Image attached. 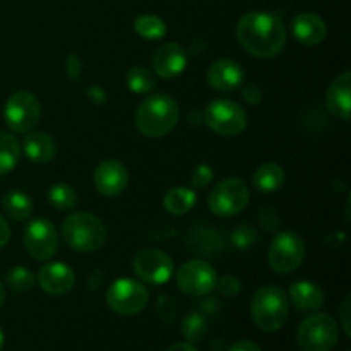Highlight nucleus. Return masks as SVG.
I'll list each match as a JSON object with an SVG mask.
<instances>
[{
    "label": "nucleus",
    "mask_w": 351,
    "mask_h": 351,
    "mask_svg": "<svg viewBox=\"0 0 351 351\" xmlns=\"http://www.w3.org/2000/svg\"><path fill=\"white\" fill-rule=\"evenodd\" d=\"M237 38L250 55L271 58L280 53L287 43V29L276 14L254 10L242 16L237 24Z\"/></svg>",
    "instance_id": "1"
},
{
    "label": "nucleus",
    "mask_w": 351,
    "mask_h": 351,
    "mask_svg": "<svg viewBox=\"0 0 351 351\" xmlns=\"http://www.w3.org/2000/svg\"><path fill=\"white\" fill-rule=\"evenodd\" d=\"M178 122V105L171 96L156 93L149 95L136 113V127L146 137H163L173 130Z\"/></svg>",
    "instance_id": "2"
},
{
    "label": "nucleus",
    "mask_w": 351,
    "mask_h": 351,
    "mask_svg": "<svg viewBox=\"0 0 351 351\" xmlns=\"http://www.w3.org/2000/svg\"><path fill=\"white\" fill-rule=\"evenodd\" d=\"M290 305L285 290L276 285H267L254 293L250 304L252 321L261 331L274 332L283 328L288 321Z\"/></svg>",
    "instance_id": "3"
},
{
    "label": "nucleus",
    "mask_w": 351,
    "mask_h": 351,
    "mask_svg": "<svg viewBox=\"0 0 351 351\" xmlns=\"http://www.w3.org/2000/svg\"><path fill=\"white\" fill-rule=\"evenodd\" d=\"M62 237L72 250L89 254L101 249L106 240V230L91 213H74L62 223Z\"/></svg>",
    "instance_id": "4"
},
{
    "label": "nucleus",
    "mask_w": 351,
    "mask_h": 351,
    "mask_svg": "<svg viewBox=\"0 0 351 351\" xmlns=\"http://www.w3.org/2000/svg\"><path fill=\"white\" fill-rule=\"evenodd\" d=\"M338 341V322L324 312L311 314L297 329V343L302 351H331Z\"/></svg>",
    "instance_id": "5"
},
{
    "label": "nucleus",
    "mask_w": 351,
    "mask_h": 351,
    "mask_svg": "<svg viewBox=\"0 0 351 351\" xmlns=\"http://www.w3.org/2000/svg\"><path fill=\"white\" fill-rule=\"evenodd\" d=\"M206 125L225 137L239 136L247 127V113L232 99H213L204 110Z\"/></svg>",
    "instance_id": "6"
},
{
    "label": "nucleus",
    "mask_w": 351,
    "mask_h": 351,
    "mask_svg": "<svg viewBox=\"0 0 351 351\" xmlns=\"http://www.w3.org/2000/svg\"><path fill=\"white\" fill-rule=\"evenodd\" d=\"M250 192L245 182L242 178H225L219 182L211 191L208 199V204L211 213H215L219 218H228L235 216L245 209L249 204Z\"/></svg>",
    "instance_id": "7"
},
{
    "label": "nucleus",
    "mask_w": 351,
    "mask_h": 351,
    "mask_svg": "<svg viewBox=\"0 0 351 351\" xmlns=\"http://www.w3.org/2000/svg\"><path fill=\"white\" fill-rule=\"evenodd\" d=\"M149 293L141 281L120 278L110 285L106 291V304L115 314L136 315L146 308Z\"/></svg>",
    "instance_id": "8"
},
{
    "label": "nucleus",
    "mask_w": 351,
    "mask_h": 351,
    "mask_svg": "<svg viewBox=\"0 0 351 351\" xmlns=\"http://www.w3.org/2000/svg\"><path fill=\"white\" fill-rule=\"evenodd\" d=\"M305 257V243L295 232H281L267 250V263L278 274H290L300 267Z\"/></svg>",
    "instance_id": "9"
},
{
    "label": "nucleus",
    "mask_w": 351,
    "mask_h": 351,
    "mask_svg": "<svg viewBox=\"0 0 351 351\" xmlns=\"http://www.w3.org/2000/svg\"><path fill=\"white\" fill-rule=\"evenodd\" d=\"M3 119L14 132H31L40 120V101L29 91L14 93L5 103Z\"/></svg>",
    "instance_id": "10"
},
{
    "label": "nucleus",
    "mask_w": 351,
    "mask_h": 351,
    "mask_svg": "<svg viewBox=\"0 0 351 351\" xmlns=\"http://www.w3.org/2000/svg\"><path fill=\"white\" fill-rule=\"evenodd\" d=\"M216 271L209 263L192 259L177 271V285L189 297H204L216 287Z\"/></svg>",
    "instance_id": "11"
},
{
    "label": "nucleus",
    "mask_w": 351,
    "mask_h": 351,
    "mask_svg": "<svg viewBox=\"0 0 351 351\" xmlns=\"http://www.w3.org/2000/svg\"><path fill=\"white\" fill-rule=\"evenodd\" d=\"M134 273L149 285H163L173 276V259L158 249H144L132 259Z\"/></svg>",
    "instance_id": "12"
},
{
    "label": "nucleus",
    "mask_w": 351,
    "mask_h": 351,
    "mask_svg": "<svg viewBox=\"0 0 351 351\" xmlns=\"http://www.w3.org/2000/svg\"><path fill=\"white\" fill-rule=\"evenodd\" d=\"M24 247L34 261H48L57 254L58 235L53 223L38 218L24 230Z\"/></svg>",
    "instance_id": "13"
},
{
    "label": "nucleus",
    "mask_w": 351,
    "mask_h": 351,
    "mask_svg": "<svg viewBox=\"0 0 351 351\" xmlns=\"http://www.w3.org/2000/svg\"><path fill=\"white\" fill-rule=\"evenodd\" d=\"M93 180L99 194L115 197L125 191L129 184V171L119 160H105L96 167Z\"/></svg>",
    "instance_id": "14"
},
{
    "label": "nucleus",
    "mask_w": 351,
    "mask_h": 351,
    "mask_svg": "<svg viewBox=\"0 0 351 351\" xmlns=\"http://www.w3.org/2000/svg\"><path fill=\"white\" fill-rule=\"evenodd\" d=\"M38 283L45 293L51 297H64L74 288L75 274L67 264L50 263L38 273Z\"/></svg>",
    "instance_id": "15"
},
{
    "label": "nucleus",
    "mask_w": 351,
    "mask_h": 351,
    "mask_svg": "<svg viewBox=\"0 0 351 351\" xmlns=\"http://www.w3.org/2000/svg\"><path fill=\"white\" fill-rule=\"evenodd\" d=\"M243 79H245L243 69L237 62L228 60V58L213 62L208 69V82L216 91H235L243 84Z\"/></svg>",
    "instance_id": "16"
},
{
    "label": "nucleus",
    "mask_w": 351,
    "mask_h": 351,
    "mask_svg": "<svg viewBox=\"0 0 351 351\" xmlns=\"http://www.w3.org/2000/svg\"><path fill=\"white\" fill-rule=\"evenodd\" d=\"M187 65L185 48L178 43H167L156 50L153 57V67L161 79H175L184 72Z\"/></svg>",
    "instance_id": "17"
},
{
    "label": "nucleus",
    "mask_w": 351,
    "mask_h": 351,
    "mask_svg": "<svg viewBox=\"0 0 351 351\" xmlns=\"http://www.w3.org/2000/svg\"><path fill=\"white\" fill-rule=\"evenodd\" d=\"M291 33L295 40L300 41L302 45L314 47V45L322 43L328 36V26L324 19L314 12H302L291 21Z\"/></svg>",
    "instance_id": "18"
},
{
    "label": "nucleus",
    "mask_w": 351,
    "mask_h": 351,
    "mask_svg": "<svg viewBox=\"0 0 351 351\" xmlns=\"http://www.w3.org/2000/svg\"><path fill=\"white\" fill-rule=\"evenodd\" d=\"M326 103L328 110L336 117V119L346 120L350 119L351 112V72H343L341 75L332 81L329 86L328 95H326Z\"/></svg>",
    "instance_id": "19"
},
{
    "label": "nucleus",
    "mask_w": 351,
    "mask_h": 351,
    "mask_svg": "<svg viewBox=\"0 0 351 351\" xmlns=\"http://www.w3.org/2000/svg\"><path fill=\"white\" fill-rule=\"evenodd\" d=\"M288 295L293 307L302 312H315L324 305V291L312 281H295Z\"/></svg>",
    "instance_id": "20"
},
{
    "label": "nucleus",
    "mask_w": 351,
    "mask_h": 351,
    "mask_svg": "<svg viewBox=\"0 0 351 351\" xmlns=\"http://www.w3.org/2000/svg\"><path fill=\"white\" fill-rule=\"evenodd\" d=\"M23 149L26 156L34 163H50L57 153L55 141L45 132H31L24 137Z\"/></svg>",
    "instance_id": "21"
},
{
    "label": "nucleus",
    "mask_w": 351,
    "mask_h": 351,
    "mask_svg": "<svg viewBox=\"0 0 351 351\" xmlns=\"http://www.w3.org/2000/svg\"><path fill=\"white\" fill-rule=\"evenodd\" d=\"M252 182L257 191L269 194L285 184V170L278 163H264L256 170Z\"/></svg>",
    "instance_id": "22"
},
{
    "label": "nucleus",
    "mask_w": 351,
    "mask_h": 351,
    "mask_svg": "<svg viewBox=\"0 0 351 351\" xmlns=\"http://www.w3.org/2000/svg\"><path fill=\"white\" fill-rule=\"evenodd\" d=\"M195 201H197V197H195V192L192 189L173 187L165 194L163 204L170 215L182 216L194 208Z\"/></svg>",
    "instance_id": "23"
},
{
    "label": "nucleus",
    "mask_w": 351,
    "mask_h": 351,
    "mask_svg": "<svg viewBox=\"0 0 351 351\" xmlns=\"http://www.w3.org/2000/svg\"><path fill=\"white\" fill-rule=\"evenodd\" d=\"M189 242L197 252L202 254H218L223 247L221 235L211 226H197L192 230Z\"/></svg>",
    "instance_id": "24"
},
{
    "label": "nucleus",
    "mask_w": 351,
    "mask_h": 351,
    "mask_svg": "<svg viewBox=\"0 0 351 351\" xmlns=\"http://www.w3.org/2000/svg\"><path fill=\"white\" fill-rule=\"evenodd\" d=\"M2 208L9 218L23 221V219L29 218L31 213H33V202H31L29 195L24 194V192L10 191L3 195Z\"/></svg>",
    "instance_id": "25"
},
{
    "label": "nucleus",
    "mask_w": 351,
    "mask_h": 351,
    "mask_svg": "<svg viewBox=\"0 0 351 351\" xmlns=\"http://www.w3.org/2000/svg\"><path fill=\"white\" fill-rule=\"evenodd\" d=\"M21 158V144L12 134L0 132V175H5L17 167Z\"/></svg>",
    "instance_id": "26"
},
{
    "label": "nucleus",
    "mask_w": 351,
    "mask_h": 351,
    "mask_svg": "<svg viewBox=\"0 0 351 351\" xmlns=\"http://www.w3.org/2000/svg\"><path fill=\"white\" fill-rule=\"evenodd\" d=\"M134 29L144 40H160L167 34V24L161 17L153 14H143L134 21Z\"/></svg>",
    "instance_id": "27"
},
{
    "label": "nucleus",
    "mask_w": 351,
    "mask_h": 351,
    "mask_svg": "<svg viewBox=\"0 0 351 351\" xmlns=\"http://www.w3.org/2000/svg\"><path fill=\"white\" fill-rule=\"evenodd\" d=\"M127 88L136 95H147L154 89V75L149 69L143 67V65H136L127 72Z\"/></svg>",
    "instance_id": "28"
},
{
    "label": "nucleus",
    "mask_w": 351,
    "mask_h": 351,
    "mask_svg": "<svg viewBox=\"0 0 351 351\" xmlns=\"http://www.w3.org/2000/svg\"><path fill=\"white\" fill-rule=\"evenodd\" d=\"M182 336L187 339V343H197L208 332V321H206L204 314L201 312H191L184 317L180 326Z\"/></svg>",
    "instance_id": "29"
},
{
    "label": "nucleus",
    "mask_w": 351,
    "mask_h": 351,
    "mask_svg": "<svg viewBox=\"0 0 351 351\" xmlns=\"http://www.w3.org/2000/svg\"><path fill=\"white\" fill-rule=\"evenodd\" d=\"M36 283V276L33 274V271L27 269V267L16 266L5 274V285L9 290L16 291V293H24V291H29L31 288Z\"/></svg>",
    "instance_id": "30"
},
{
    "label": "nucleus",
    "mask_w": 351,
    "mask_h": 351,
    "mask_svg": "<svg viewBox=\"0 0 351 351\" xmlns=\"http://www.w3.org/2000/svg\"><path fill=\"white\" fill-rule=\"evenodd\" d=\"M48 201L57 209H72L77 204V194L67 184H55L48 191Z\"/></svg>",
    "instance_id": "31"
},
{
    "label": "nucleus",
    "mask_w": 351,
    "mask_h": 351,
    "mask_svg": "<svg viewBox=\"0 0 351 351\" xmlns=\"http://www.w3.org/2000/svg\"><path fill=\"white\" fill-rule=\"evenodd\" d=\"M230 240H232L233 247L237 249H250V247L256 245L259 242V233L249 223H240L230 233Z\"/></svg>",
    "instance_id": "32"
},
{
    "label": "nucleus",
    "mask_w": 351,
    "mask_h": 351,
    "mask_svg": "<svg viewBox=\"0 0 351 351\" xmlns=\"http://www.w3.org/2000/svg\"><path fill=\"white\" fill-rule=\"evenodd\" d=\"M213 178H215V171H213L211 167H208V165L204 163L197 165L195 170L192 171V177H191L192 187L195 189L208 187V185L213 182Z\"/></svg>",
    "instance_id": "33"
},
{
    "label": "nucleus",
    "mask_w": 351,
    "mask_h": 351,
    "mask_svg": "<svg viewBox=\"0 0 351 351\" xmlns=\"http://www.w3.org/2000/svg\"><path fill=\"white\" fill-rule=\"evenodd\" d=\"M216 288H218L219 293L225 295V297H235V295H239L240 290H242V285H240V281L237 280L235 276L226 274L221 280H216Z\"/></svg>",
    "instance_id": "34"
},
{
    "label": "nucleus",
    "mask_w": 351,
    "mask_h": 351,
    "mask_svg": "<svg viewBox=\"0 0 351 351\" xmlns=\"http://www.w3.org/2000/svg\"><path fill=\"white\" fill-rule=\"evenodd\" d=\"M259 223L266 232H276L280 228V216L273 208H263L259 211Z\"/></svg>",
    "instance_id": "35"
},
{
    "label": "nucleus",
    "mask_w": 351,
    "mask_h": 351,
    "mask_svg": "<svg viewBox=\"0 0 351 351\" xmlns=\"http://www.w3.org/2000/svg\"><path fill=\"white\" fill-rule=\"evenodd\" d=\"M65 71H67V75L71 81H79V77H81V71H82V62L81 58L77 57V55L71 53L67 57V67H65Z\"/></svg>",
    "instance_id": "36"
},
{
    "label": "nucleus",
    "mask_w": 351,
    "mask_h": 351,
    "mask_svg": "<svg viewBox=\"0 0 351 351\" xmlns=\"http://www.w3.org/2000/svg\"><path fill=\"white\" fill-rule=\"evenodd\" d=\"M242 98L245 99L249 105H257L261 101V89L256 86H245L242 89Z\"/></svg>",
    "instance_id": "37"
},
{
    "label": "nucleus",
    "mask_w": 351,
    "mask_h": 351,
    "mask_svg": "<svg viewBox=\"0 0 351 351\" xmlns=\"http://www.w3.org/2000/svg\"><path fill=\"white\" fill-rule=\"evenodd\" d=\"M88 98L91 99L95 105H103L106 101V93L105 89H101L99 86H91L88 89Z\"/></svg>",
    "instance_id": "38"
},
{
    "label": "nucleus",
    "mask_w": 351,
    "mask_h": 351,
    "mask_svg": "<svg viewBox=\"0 0 351 351\" xmlns=\"http://www.w3.org/2000/svg\"><path fill=\"white\" fill-rule=\"evenodd\" d=\"M230 351H263V350H261L254 341H249V339H239L237 343H233Z\"/></svg>",
    "instance_id": "39"
},
{
    "label": "nucleus",
    "mask_w": 351,
    "mask_h": 351,
    "mask_svg": "<svg viewBox=\"0 0 351 351\" xmlns=\"http://www.w3.org/2000/svg\"><path fill=\"white\" fill-rule=\"evenodd\" d=\"M341 322H343V328H345L346 336H351V329H350V298H346L345 304L341 307Z\"/></svg>",
    "instance_id": "40"
},
{
    "label": "nucleus",
    "mask_w": 351,
    "mask_h": 351,
    "mask_svg": "<svg viewBox=\"0 0 351 351\" xmlns=\"http://www.w3.org/2000/svg\"><path fill=\"white\" fill-rule=\"evenodd\" d=\"M10 239V228H9V223L5 221L3 216H0V249L7 245Z\"/></svg>",
    "instance_id": "41"
},
{
    "label": "nucleus",
    "mask_w": 351,
    "mask_h": 351,
    "mask_svg": "<svg viewBox=\"0 0 351 351\" xmlns=\"http://www.w3.org/2000/svg\"><path fill=\"white\" fill-rule=\"evenodd\" d=\"M165 351H197V348L192 343H177V345L168 346Z\"/></svg>",
    "instance_id": "42"
},
{
    "label": "nucleus",
    "mask_w": 351,
    "mask_h": 351,
    "mask_svg": "<svg viewBox=\"0 0 351 351\" xmlns=\"http://www.w3.org/2000/svg\"><path fill=\"white\" fill-rule=\"evenodd\" d=\"M3 300H5V288H3V285L0 283V307H2Z\"/></svg>",
    "instance_id": "43"
},
{
    "label": "nucleus",
    "mask_w": 351,
    "mask_h": 351,
    "mask_svg": "<svg viewBox=\"0 0 351 351\" xmlns=\"http://www.w3.org/2000/svg\"><path fill=\"white\" fill-rule=\"evenodd\" d=\"M3 341H5V338H3V331L0 329V351L3 348Z\"/></svg>",
    "instance_id": "44"
}]
</instances>
